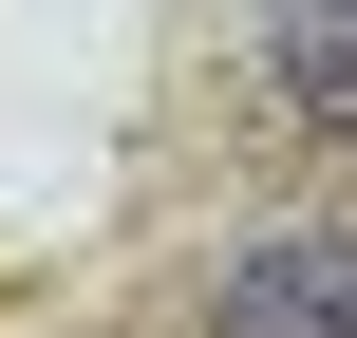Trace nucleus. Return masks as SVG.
Segmentation results:
<instances>
[{
	"instance_id": "f257e3e1",
	"label": "nucleus",
	"mask_w": 357,
	"mask_h": 338,
	"mask_svg": "<svg viewBox=\"0 0 357 338\" xmlns=\"http://www.w3.org/2000/svg\"><path fill=\"white\" fill-rule=\"evenodd\" d=\"M207 338H357V226H282V245H245V282L207 301Z\"/></svg>"
},
{
	"instance_id": "f03ea898",
	"label": "nucleus",
	"mask_w": 357,
	"mask_h": 338,
	"mask_svg": "<svg viewBox=\"0 0 357 338\" xmlns=\"http://www.w3.org/2000/svg\"><path fill=\"white\" fill-rule=\"evenodd\" d=\"M282 94L320 132H357V0H282Z\"/></svg>"
}]
</instances>
